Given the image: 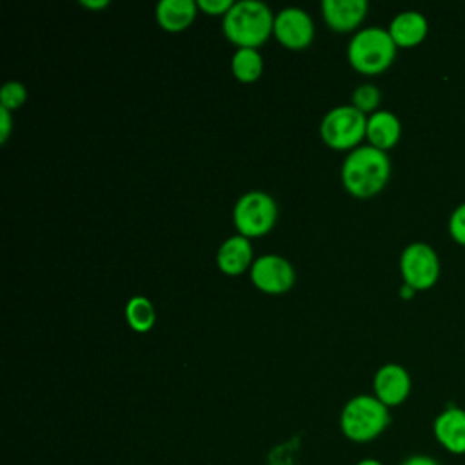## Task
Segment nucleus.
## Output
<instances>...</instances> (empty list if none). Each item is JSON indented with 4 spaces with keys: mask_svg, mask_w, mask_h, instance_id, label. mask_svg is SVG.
I'll return each instance as SVG.
<instances>
[{
    "mask_svg": "<svg viewBox=\"0 0 465 465\" xmlns=\"http://www.w3.org/2000/svg\"><path fill=\"white\" fill-rule=\"evenodd\" d=\"M391 178V160L385 151L360 145L341 163V183L356 198H371L381 193Z\"/></svg>",
    "mask_w": 465,
    "mask_h": 465,
    "instance_id": "1",
    "label": "nucleus"
},
{
    "mask_svg": "<svg viewBox=\"0 0 465 465\" xmlns=\"http://www.w3.org/2000/svg\"><path fill=\"white\" fill-rule=\"evenodd\" d=\"M274 15L267 4L258 0H240L222 20L225 38L240 47L258 49L272 35Z\"/></svg>",
    "mask_w": 465,
    "mask_h": 465,
    "instance_id": "2",
    "label": "nucleus"
},
{
    "mask_svg": "<svg viewBox=\"0 0 465 465\" xmlns=\"http://www.w3.org/2000/svg\"><path fill=\"white\" fill-rule=\"evenodd\" d=\"M391 423L389 407L374 394L352 396L340 412V429L354 443H367L385 432Z\"/></svg>",
    "mask_w": 465,
    "mask_h": 465,
    "instance_id": "3",
    "label": "nucleus"
},
{
    "mask_svg": "<svg viewBox=\"0 0 465 465\" xmlns=\"http://www.w3.org/2000/svg\"><path fill=\"white\" fill-rule=\"evenodd\" d=\"M396 44L389 31L378 25L358 29L347 47V60L354 71L374 76L387 71L396 58Z\"/></svg>",
    "mask_w": 465,
    "mask_h": 465,
    "instance_id": "4",
    "label": "nucleus"
},
{
    "mask_svg": "<svg viewBox=\"0 0 465 465\" xmlns=\"http://www.w3.org/2000/svg\"><path fill=\"white\" fill-rule=\"evenodd\" d=\"M367 134V114L351 105H336L320 122L323 143L334 151H352Z\"/></svg>",
    "mask_w": 465,
    "mask_h": 465,
    "instance_id": "5",
    "label": "nucleus"
},
{
    "mask_svg": "<svg viewBox=\"0 0 465 465\" xmlns=\"http://www.w3.org/2000/svg\"><path fill=\"white\" fill-rule=\"evenodd\" d=\"M278 218V205L274 198L263 191H249L242 194L232 209V222L238 234L245 238H258L267 234Z\"/></svg>",
    "mask_w": 465,
    "mask_h": 465,
    "instance_id": "6",
    "label": "nucleus"
},
{
    "mask_svg": "<svg viewBox=\"0 0 465 465\" xmlns=\"http://www.w3.org/2000/svg\"><path fill=\"white\" fill-rule=\"evenodd\" d=\"M440 258L432 245L425 242H412L403 247L400 254V274L403 283L414 291H427L434 287L440 278Z\"/></svg>",
    "mask_w": 465,
    "mask_h": 465,
    "instance_id": "7",
    "label": "nucleus"
},
{
    "mask_svg": "<svg viewBox=\"0 0 465 465\" xmlns=\"http://www.w3.org/2000/svg\"><path fill=\"white\" fill-rule=\"evenodd\" d=\"M249 276L252 285L265 294H285L296 280L294 267L280 254L258 256L249 269Z\"/></svg>",
    "mask_w": 465,
    "mask_h": 465,
    "instance_id": "8",
    "label": "nucleus"
},
{
    "mask_svg": "<svg viewBox=\"0 0 465 465\" xmlns=\"http://www.w3.org/2000/svg\"><path fill=\"white\" fill-rule=\"evenodd\" d=\"M272 35L291 51H300L311 45L314 38V22L302 7H285L274 15Z\"/></svg>",
    "mask_w": 465,
    "mask_h": 465,
    "instance_id": "9",
    "label": "nucleus"
},
{
    "mask_svg": "<svg viewBox=\"0 0 465 465\" xmlns=\"http://www.w3.org/2000/svg\"><path fill=\"white\" fill-rule=\"evenodd\" d=\"M412 389L411 374L400 363L381 365L372 378V392L385 407L401 405Z\"/></svg>",
    "mask_w": 465,
    "mask_h": 465,
    "instance_id": "10",
    "label": "nucleus"
},
{
    "mask_svg": "<svg viewBox=\"0 0 465 465\" xmlns=\"http://www.w3.org/2000/svg\"><path fill=\"white\" fill-rule=\"evenodd\" d=\"M432 432L441 449L450 454H465V409L445 407L434 418Z\"/></svg>",
    "mask_w": 465,
    "mask_h": 465,
    "instance_id": "11",
    "label": "nucleus"
},
{
    "mask_svg": "<svg viewBox=\"0 0 465 465\" xmlns=\"http://www.w3.org/2000/svg\"><path fill=\"white\" fill-rule=\"evenodd\" d=\"M367 0H323L322 15L325 24L336 33H352L365 20Z\"/></svg>",
    "mask_w": 465,
    "mask_h": 465,
    "instance_id": "12",
    "label": "nucleus"
},
{
    "mask_svg": "<svg viewBox=\"0 0 465 465\" xmlns=\"http://www.w3.org/2000/svg\"><path fill=\"white\" fill-rule=\"evenodd\" d=\"M387 31H389L391 38L394 40L396 47L411 49V47L420 45L425 40V36L429 33V22H427L425 15H421L420 11L407 9V11L398 13L391 20Z\"/></svg>",
    "mask_w": 465,
    "mask_h": 465,
    "instance_id": "13",
    "label": "nucleus"
},
{
    "mask_svg": "<svg viewBox=\"0 0 465 465\" xmlns=\"http://www.w3.org/2000/svg\"><path fill=\"white\" fill-rule=\"evenodd\" d=\"M254 258H252V247L251 240L242 234L229 236L216 252V265L223 274L238 276L251 269Z\"/></svg>",
    "mask_w": 465,
    "mask_h": 465,
    "instance_id": "14",
    "label": "nucleus"
},
{
    "mask_svg": "<svg viewBox=\"0 0 465 465\" xmlns=\"http://www.w3.org/2000/svg\"><path fill=\"white\" fill-rule=\"evenodd\" d=\"M400 138H401V122L392 111L378 109L367 116L365 140L369 142V145L387 153L400 142Z\"/></svg>",
    "mask_w": 465,
    "mask_h": 465,
    "instance_id": "15",
    "label": "nucleus"
},
{
    "mask_svg": "<svg viewBox=\"0 0 465 465\" xmlns=\"http://www.w3.org/2000/svg\"><path fill=\"white\" fill-rule=\"evenodd\" d=\"M198 4L194 0H162L156 4L154 16L167 33L185 31L196 18Z\"/></svg>",
    "mask_w": 465,
    "mask_h": 465,
    "instance_id": "16",
    "label": "nucleus"
},
{
    "mask_svg": "<svg viewBox=\"0 0 465 465\" xmlns=\"http://www.w3.org/2000/svg\"><path fill=\"white\" fill-rule=\"evenodd\" d=\"M231 71L232 76L243 84L256 82L263 73V60L258 49L251 47H240L234 51L231 60Z\"/></svg>",
    "mask_w": 465,
    "mask_h": 465,
    "instance_id": "17",
    "label": "nucleus"
},
{
    "mask_svg": "<svg viewBox=\"0 0 465 465\" xmlns=\"http://www.w3.org/2000/svg\"><path fill=\"white\" fill-rule=\"evenodd\" d=\"M127 325L136 332H147L156 322V311L149 298L133 296L125 305Z\"/></svg>",
    "mask_w": 465,
    "mask_h": 465,
    "instance_id": "18",
    "label": "nucleus"
},
{
    "mask_svg": "<svg viewBox=\"0 0 465 465\" xmlns=\"http://www.w3.org/2000/svg\"><path fill=\"white\" fill-rule=\"evenodd\" d=\"M381 100V93L374 84H360L354 91H352V105L356 109H360L361 113H374L378 111Z\"/></svg>",
    "mask_w": 465,
    "mask_h": 465,
    "instance_id": "19",
    "label": "nucleus"
},
{
    "mask_svg": "<svg viewBox=\"0 0 465 465\" xmlns=\"http://www.w3.org/2000/svg\"><path fill=\"white\" fill-rule=\"evenodd\" d=\"M27 100V89L22 82L11 80L5 82L0 89V107L7 109V111H15L18 107H22Z\"/></svg>",
    "mask_w": 465,
    "mask_h": 465,
    "instance_id": "20",
    "label": "nucleus"
},
{
    "mask_svg": "<svg viewBox=\"0 0 465 465\" xmlns=\"http://www.w3.org/2000/svg\"><path fill=\"white\" fill-rule=\"evenodd\" d=\"M449 234L450 238L465 247V202H461L449 216Z\"/></svg>",
    "mask_w": 465,
    "mask_h": 465,
    "instance_id": "21",
    "label": "nucleus"
},
{
    "mask_svg": "<svg viewBox=\"0 0 465 465\" xmlns=\"http://www.w3.org/2000/svg\"><path fill=\"white\" fill-rule=\"evenodd\" d=\"M198 9L209 16H225L234 2L231 0H198Z\"/></svg>",
    "mask_w": 465,
    "mask_h": 465,
    "instance_id": "22",
    "label": "nucleus"
},
{
    "mask_svg": "<svg viewBox=\"0 0 465 465\" xmlns=\"http://www.w3.org/2000/svg\"><path fill=\"white\" fill-rule=\"evenodd\" d=\"M11 127H13V116L11 111L0 107V142L5 143L9 134H11Z\"/></svg>",
    "mask_w": 465,
    "mask_h": 465,
    "instance_id": "23",
    "label": "nucleus"
},
{
    "mask_svg": "<svg viewBox=\"0 0 465 465\" xmlns=\"http://www.w3.org/2000/svg\"><path fill=\"white\" fill-rule=\"evenodd\" d=\"M400 465H441V463L427 454H412V456H407Z\"/></svg>",
    "mask_w": 465,
    "mask_h": 465,
    "instance_id": "24",
    "label": "nucleus"
},
{
    "mask_svg": "<svg viewBox=\"0 0 465 465\" xmlns=\"http://www.w3.org/2000/svg\"><path fill=\"white\" fill-rule=\"evenodd\" d=\"M80 4L87 9H102L109 5V0H80Z\"/></svg>",
    "mask_w": 465,
    "mask_h": 465,
    "instance_id": "25",
    "label": "nucleus"
},
{
    "mask_svg": "<svg viewBox=\"0 0 465 465\" xmlns=\"http://www.w3.org/2000/svg\"><path fill=\"white\" fill-rule=\"evenodd\" d=\"M414 292H416V291H414L411 285H407V283H403V285H401V289H400V296H401V298H407V300H409V298H412V296H414Z\"/></svg>",
    "mask_w": 465,
    "mask_h": 465,
    "instance_id": "26",
    "label": "nucleus"
},
{
    "mask_svg": "<svg viewBox=\"0 0 465 465\" xmlns=\"http://www.w3.org/2000/svg\"><path fill=\"white\" fill-rule=\"evenodd\" d=\"M356 465H383V463L380 460H376V458H363Z\"/></svg>",
    "mask_w": 465,
    "mask_h": 465,
    "instance_id": "27",
    "label": "nucleus"
}]
</instances>
